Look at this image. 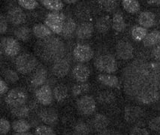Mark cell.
<instances>
[{"instance_id":"cell-1","label":"cell","mask_w":160,"mask_h":135,"mask_svg":"<svg viewBox=\"0 0 160 135\" xmlns=\"http://www.w3.org/2000/svg\"><path fill=\"white\" fill-rule=\"evenodd\" d=\"M122 80L132 99L144 104L156 103L160 98V61L139 57L124 68Z\"/></svg>"},{"instance_id":"cell-2","label":"cell","mask_w":160,"mask_h":135,"mask_svg":"<svg viewBox=\"0 0 160 135\" xmlns=\"http://www.w3.org/2000/svg\"><path fill=\"white\" fill-rule=\"evenodd\" d=\"M35 52L44 62L55 63L64 59L66 48L64 42L60 38L51 36L37 41Z\"/></svg>"},{"instance_id":"cell-3","label":"cell","mask_w":160,"mask_h":135,"mask_svg":"<svg viewBox=\"0 0 160 135\" xmlns=\"http://www.w3.org/2000/svg\"><path fill=\"white\" fill-rule=\"evenodd\" d=\"M38 65V60L32 55L23 53L17 57L15 66L17 70L21 74H29L34 70Z\"/></svg>"},{"instance_id":"cell-4","label":"cell","mask_w":160,"mask_h":135,"mask_svg":"<svg viewBox=\"0 0 160 135\" xmlns=\"http://www.w3.org/2000/svg\"><path fill=\"white\" fill-rule=\"evenodd\" d=\"M66 17L60 12H51L48 14L44 20V23L53 32L56 34H62Z\"/></svg>"},{"instance_id":"cell-5","label":"cell","mask_w":160,"mask_h":135,"mask_svg":"<svg viewBox=\"0 0 160 135\" xmlns=\"http://www.w3.org/2000/svg\"><path fill=\"white\" fill-rule=\"evenodd\" d=\"M95 66L98 71L107 74H112L117 71V61L111 54H104L98 56L95 61Z\"/></svg>"},{"instance_id":"cell-6","label":"cell","mask_w":160,"mask_h":135,"mask_svg":"<svg viewBox=\"0 0 160 135\" xmlns=\"http://www.w3.org/2000/svg\"><path fill=\"white\" fill-rule=\"evenodd\" d=\"M28 99L27 93L23 89L14 88L8 92L5 97V102L12 108L25 105Z\"/></svg>"},{"instance_id":"cell-7","label":"cell","mask_w":160,"mask_h":135,"mask_svg":"<svg viewBox=\"0 0 160 135\" xmlns=\"http://www.w3.org/2000/svg\"><path fill=\"white\" fill-rule=\"evenodd\" d=\"M76 105L78 111L83 115H91L96 110V100L90 95H83L80 98Z\"/></svg>"},{"instance_id":"cell-8","label":"cell","mask_w":160,"mask_h":135,"mask_svg":"<svg viewBox=\"0 0 160 135\" xmlns=\"http://www.w3.org/2000/svg\"><path fill=\"white\" fill-rule=\"evenodd\" d=\"M73 56L78 62L83 63L92 60L94 56V52L90 46L84 44H78L74 48Z\"/></svg>"},{"instance_id":"cell-9","label":"cell","mask_w":160,"mask_h":135,"mask_svg":"<svg viewBox=\"0 0 160 135\" xmlns=\"http://www.w3.org/2000/svg\"><path fill=\"white\" fill-rule=\"evenodd\" d=\"M1 49L5 55L13 57L20 53V45L18 41L12 37H5L1 39Z\"/></svg>"},{"instance_id":"cell-10","label":"cell","mask_w":160,"mask_h":135,"mask_svg":"<svg viewBox=\"0 0 160 135\" xmlns=\"http://www.w3.org/2000/svg\"><path fill=\"white\" fill-rule=\"evenodd\" d=\"M35 97L42 105L51 104L53 99V91L48 85H43L35 91Z\"/></svg>"},{"instance_id":"cell-11","label":"cell","mask_w":160,"mask_h":135,"mask_svg":"<svg viewBox=\"0 0 160 135\" xmlns=\"http://www.w3.org/2000/svg\"><path fill=\"white\" fill-rule=\"evenodd\" d=\"M116 53L120 60H129L133 57L134 48L129 42L120 41L116 46Z\"/></svg>"},{"instance_id":"cell-12","label":"cell","mask_w":160,"mask_h":135,"mask_svg":"<svg viewBox=\"0 0 160 135\" xmlns=\"http://www.w3.org/2000/svg\"><path fill=\"white\" fill-rule=\"evenodd\" d=\"M38 117L47 125H54L58 122V114L53 108H44L40 110Z\"/></svg>"},{"instance_id":"cell-13","label":"cell","mask_w":160,"mask_h":135,"mask_svg":"<svg viewBox=\"0 0 160 135\" xmlns=\"http://www.w3.org/2000/svg\"><path fill=\"white\" fill-rule=\"evenodd\" d=\"M143 116H144V111L140 107L129 105V106H126L125 107L124 118L128 123H135V122L141 119Z\"/></svg>"},{"instance_id":"cell-14","label":"cell","mask_w":160,"mask_h":135,"mask_svg":"<svg viewBox=\"0 0 160 135\" xmlns=\"http://www.w3.org/2000/svg\"><path fill=\"white\" fill-rule=\"evenodd\" d=\"M90 75V70L88 66L83 63H78L72 69V76L78 83H84Z\"/></svg>"},{"instance_id":"cell-15","label":"cell","mask_w":160,"mask_h":135,"mask_svg":"<svg viewBox=\"0 0 160 135\" xmlns=\"http://www.w3.org/2000/svg\"><path fill=\"white\" fill-rule=\"evenodd\" d=\"M52 72L58 78H62L68 75L70 71V63L66 58L56 62L52 65Z\"/></svg>"},{"instance_id":"cell-16","label":"cell","mask_w":160,"mask_h":135,"mask_svg":"<svg viewBox=\"0 0 160 135\" xmlns=\"http://www.w3.org/2000/svg\"><path fill=\"white\" fill-rule=\"evenodd\" d=\"M8 19L14 25H20V24L25 23L27 16L20 8L13 7L9 9L8 12Z\"/></svg>"},{"instance_id":"cell-17","label":"cell","mask_w":160,"mask_h":135,"mask_svg":"<svg viewBox=\"0 0 160 135\" xmlns=\"http://www.w3.org/2000/svg\"><path fill=\"white\" fill-rule=\"evenodd\" d=\"M93 25L90 22H83L78 25L76 29V36L78 39L87 40L91 38L93 33Z\"/></svg>"},{"instance_id":"cell-18","label":"cell","mask_w":160,"mask_h":135,"mask_svg":"<svg viewBox=\"0 0 160 135\" xmlns=\"http://www.w3.org/2000/svg\"><path fill=\"white\" fill-rule=\"evenodd\" d=\"M48 78V71L46 68L43 66H40L34 75H32L31 79V84L34 87L43 86Z\"/></svg>"},{"instance_id":"cell-19","label":"cell","mask_w":160,"mask_h":135,"mask_svg":"<svg viewBox=\"0 0 160 135\" xmlns=\"http://www.w3.org/2000/svg\"><path fill=\"white\" fill-rule=\"evenodd\" d=\"M98 80L101 84L111 88H120V80L115 75L110 74H101L98 76Z\"/></svg>"},{"instance_id":"cell-20","label":"cell","mask_w":160,"mask_h":135,"mask_svg":"<svg viewBox=\"0 0 160 135\" xmlns=\"http://www.w3.org/2000/svg\"><path fill=\"white\" fill-rule=\"evenodd\" d=\"M138 23L145 29L153 27L156 23V15L150 12L141 13L138 17Z\"/></svg>"},{"instance_id":"cell-21","label":"cell","mask_w":160,"mask_h":135,"mask_svg":"<svg viewBox=\"0 0 160 135\" xmlns=\"http://www.w3.org/2000/svg\"><path fill=\"white\" fill-rule=\"evenodd\" d=\"M92 128L95 131L101 132V131L105 130L109 125V119L107 116L103 114L98 113L94 116L92 122Z\"/></svg>"},{"instance_id":"cell-22","label":"cell","mask_w":160,"mask_h":135,"mask_svg":"<svg viewBox=\"0 0 160 135\" xmlns=\"http://www.w3.org/2000/svg\"><path fill=\"white\" fill-rule=\"evenodd\" d=\"M112 26V20L109 16L105 15L98 18L96 23V29L100 33H106L108 32Z\"/></svg>"},{"instance_id":"cell-23","label":"cell","mask_w":160,"mask_h":135,"mask_svg":"<svg viewBox=\"0 0 160 135\" xmlns=\"http://www.w3.org/2000/svg\"><path fill=\"white\" fill-rule=\"evenodd\" d=\"M32 32L35 37L40 39H43L52 36V31L47 26L42 23L35 25L32 28Z\"/></svg>"},{"instance_id":"cell-24","label":"cell","mask_w":160,"mask_h":135,"mask_svg":"<svg viewBox=\"0 0 160 135\" xmlns=\"http://www.w3.org/2000/svg\"><path fill=\"white\" fill-rule=\"evenodd\" d=\"M53 98L57 102H62L68 98V90L66 86L63 84L57 85L53 91Z\"/></svg>"},{"instance_id":"cell-25","label":"cell","mask_w":160,"mask_h":135,"mask_svg":"<svg viewBox=\"0 0 160 135\" xmlns=\"http://www.w3.org/2000/svg\"><path fill=\"white\" fill-rule=\"evenodd\" d=\"M144 45L147 47H156V45L160 44V31L154 30L148 33V36L143 41Z\"/></svg>"},{"instance_id":"cell-26","label":"cell","mask_w":160,"mask_h":135,"mask_svg":"<svg viewBox=\"0 0 160 135\" xmlns=\"http://www.w3.org/2000/svg\"><path fill=\"white\" fill-rule=\"evenodd\" d=\"M77 25L75 21L72 18H67L63 27L62 35L65 38H71L76 32L77 29Z\"/></svg>"},{"instance_id":"cell-27","label":"cell","mask_w":160,"mask_h":135,"mask_svg":"<svg viewBox=\"0 0 160 135\" xmlns=\"http://www.w3.org/2000/svg\"><path fill=\"white\" fill-rule=\"evenodd\" d=\"M126 24L123 16L120 12H117L113 14L112 19V27L117 32H122L126 29Z\"/></svg>"},{"instance_id":"cell-28","label":"cell","mask_w":160,"mask_h":135,"mask_svg":"<svg viewBox=\"0 0 160 135\" xmlns=\"http://www.w3.org/2000/svg\"><path fill=\"white\" fill-rule=\"evenodd\" d=\"M30 128V124L23 119L16 120L12 123V128L16 133L27 132Z\"/></svg>"},{"instance_id":"cell-29","label":"cell","mask_w":160,"mask_h":135,"mask_svg":"<svg viewBox=\"0 0 160 135\" xmlns=\"http://www.w3.org/2000/svg\"><path fill=\"white\" fill-rule=\"evenodd\" d=\"M41 2L46 8L53 12H59L63 8V3L59 0H43Z\"/></svg>"},{"instance_id":"cell-30","label":"cell","mask_w":160,"mask_h":135,"mask_svg":"<svg viewBox=\"0 0 160 135\" xmlns=\"http://www.w3.org/2000/svg\"><path fill=\"white\" fill-rule=\"evenodd\" d=\"M131 33L134 40L136 41H144L146 36H148V29L142 27L135 26L132 29Z\"/></svg>"},{"instance_id":"cell-31","label":"cell","mask_w":160,"mask_h":135,"mask_svg":"<svg viewBox=\"0 0 160 135\" xmlns=\"http://www.w3.org/2000/svg\"><path fill=\"white\" fill-rule=\"evenodd\" d=\"M122 5L126 12L130 14H135L140 10V3L136 0H123Z\"/></svg>"},{"instance_id":"cell-32","label":"cell","mask_w":160,"mask_h":135,"mask_svg":"<svg viewBox=\"0 0 160 135\" xmlns=\"http://www.w3.org/2000/svg\"><path fill=\"white\" fill-rule=\"evenodd\" d=\"M14 34L18 40L22 41H27L30 37L31 31L29 27H20L15 29Z\"/></svg>"},{"instance_id":"cell-33","label":"cell","mask_w":160,"mask_h":135,"mask_svg":"<svg viewBox=\"0 0 160 135\" xmlns=\"http://www.w3.org/2000/svg\"><path fill=\"white\" fill-rule=\"evenodd\" d=\"M97 100L102 104H110L115 101V95L111 91H103L99 92L97 96Z\"/></svg>"},{"instance_id":"cell-34","label":"cell","mask_w":160,"mask_h":135,"mask_svg":"<svg viewBox=\"0 0 160 135\" xmlns=\"http://www.w3.org/2000/svg\"><path fill=\"white\" fill-rule=\"evenodd\" d=\"M90 84L86 82L78 83V84H74L72 87V95L74 96H78L82 95V94H85L90 91Z\"/></svg>"},{"instance_id":"cell-35","label":"cell","mask_w":160,"mask_h":135,"mask_svg":"<svg viewBox=\"0 0 160 135\" xmlns=\"http://www.w3.org/2000/svg\"><path fill=\"white\" fill-rule=\"evenodd\" d=\"M11 113L13 116L18 117V119H24L29 116V109L26 105H22V106L13 107L11 110Z\"/></svg>"},{"instance_id":"cell-36","label":"cell","mask_w":160,"mask_h":135,"mask_svg":"<svg viewBox=\"0 0 160 135\" xmlns=\"http://www.w3.org/2000/svg\"><path fill=\"white\" fill-rule=\"evenodd\" d=\"M74 132L77 135H90V129L83 122H78L74 128Z\"/></svg>"},{"instance_id":"cell-37","label":"cell","mask_w":160,"mask_h":135,"mask_svg":"<svg viewBox=\"0 0 160 135\" xmlns=\"http://www.w3.org/2000/svg\"><path fill=\"white\" fill-rule=\"evenodd\" d=\"M98 2L101 5L102 9L108 12H112L118 7V3L113 0H103V1H99Z\"/></svg>"},{"instance_id":"cell-38","label":"cell","mask_w":160,"mask_h":135,"mask_svg":"<svg viewBox=\"0 0 160 135\" xmlns=\"http://www.w3.org/2000/svg\"><path fill=\"white\" fill-rule=\"evenodd\" d=\"M35 135H55L54 130L47 125H38L35 130Z\"/></svg>"},{"instance_id":"cell-39","label":"cell","mask_w":160,"mask_h":135,"mask_svg":"<svg viewBox=\"0 0 160 135\" xmlns=\"http://www.w3.org/2000/svg\"><path fill=\"white\" fill-rule=\"evenodd\" d=\"M19 4L22 8L27 9V10H33L38 7V2L34 1V0H19L18 1Z\"/></svg>"},{"instance_id":"cell-40","label":"cell","mask_w":160,"mask_h":135,"mask_svg":"<svg viewBox=\"0 0 160 135\" xmlns=\"http://www.w3.org/2000/svg\"><path fill=\"white\" fill-rule=\"evenodd\" d=\"M5 78L10 83H16L19 80V76L14 70L7 69L5 71Z\"/></svg>"},{"instance_id":"cell-41","label":"cell","mask_w":160,"mask_h":135,"mask_svg":"<svg viewBox=\"0 0 160 135\" xmlns=\"http://www.w3.org/2000/svg\"><path fill=\"white\" fill-rule=\"evenodd\" d=\"M11 130V124L5 118H2L0 121V133L2 135L8 134Z\"/></svg>"},{"instance_id":"cell-42","label":"cell","mask_w":160,"mask_h":135,"mask_svg":"<svg viewBox=\"0 0 160 135\" xmlns=\"http://www.w3.org/2000/svg\"><path fill=\"white\" fill-rule=\"evenodd\" d=\"M149 128L150 130L159 132L160 131V116L152 118L149 123Z\"/></svg>"},{"instance_id":"cell-43","label":"cell","mask_w":160,"mask_h":135,"mask_svg":"<svg viewBox=\"0 0 160 135\" xmlns=\"http://www.w3.org/2000/svg\"><path fill=\"white\" fill-rule=\"evenodd\" d=\"M130 135H150V133L143 128L135 127L130 131Z\"/></svg>"},{"instance_id":"cell-44","label":"cell","mask_w":160,"mask_h":135,"mask_svg":"<svg viewBox=\"0 0 160 135\" xmlns=\"http://www.w3.org/2000/svg\"><path fill=\"white\" fill-rule=\"evenodd\" d=\"M8 29V23H7L6 18L3 15L0 16V32L1 34H4L6 32Z\"/></svg>"},{"instance_id":"cell-45","label":"cell","mask_w":160,"mask_h":135,"mask_svg":"<svg viewBox=\"0 0 160 135\" xmlns=\"http://www.w3.org/2000/svg\"><path fill=\"white\" fill-rule=\"evenodd\" d=\"M78 17L79 16L80 17L82 18H85L87 17H88L89 14V11L88 8H87L86 7L84 6H80L79 8L78 7Z\"/></svg>"},{"instance_id":"cell-46","label":"cell","mask_w":160,"mask_h":135,"mask_svg":"<svg viewBox=\"0 0 160 135\" xmlns=\"http://www.w3.org/2000/svg\"><path fill=\"white\" fill-rule=\"evenodd\" d=\"M151 56L152 58L154 59V60L160 61V44L154 47V48L152 51Z\"/></svg>"},{"instance_id":"cell-47","label":"cell","mask_w":160,"mask_h":135,"mask_svg":"<svg viewBox=\"0 0 160 135\" xmlns=\"http://www.w3.org/2000/svg\"><path fill=\"white\" fill-rule=\"evenodd\" d=\"M8 89V85L6 84V83L3 80H0V94H1V95H3L4 94L6 93Z\"/></svg>"},{"instance_id":"cell-48","label":"cell","mask_w":160,"mask_h":135,"mask_svg":"<svg viewBox=\"0 0 160 135\" xmlns=\"http://www.w3.org/2000/svg\"><path fill=\"white\" fill-rule=\"evenodd\" d=\"M99 135H120L117 131L111 130V129H105V130L101 131L99 133Z\"/></svg>"},{"instance_id":"cell-49","label":"cell","mask_w":160,"mask_h":135,"mask_svg":"<svg viewBox=\"0 0 160 135\" xmlns=\"http://www.w3.org/2000/svg\"><path fill=\"white\" fill-rule=\"evenodd\" d=\"M148 3L152 6H160V0H149Z\"/></svg>"},{"instance_id":"cell-50","label":"cell","mask_w":160,"mask_h":135,"mask_svg":"<svg viewBox=\"0 0 160 135\" xmlns=\"http://www.w3.org/2000/svg\"><path fill=\"white\" fill-rule=\"evenodd\" d=\"M65 2L68 3V4H74V3L77 2V1H76V0H70V1H68V0H66Z\"/></svg>"},{"instance_id":"cell-51","label":"cell","mask_w":160,"mask_h":135,"mask_svg":"<svg viewBox=\"0 0 160 135\" xmlns=\"http://www.w3.org/2000/svg\"><path fill=\"white\" fill-rule=\"evenodd\" d=\"M14 135H32L31 133L29 132H25V133H16Z\"/></svg>"},{"instance_id":"cell-52","label":"cell","mask_w":160,"mask_h":135,"mask_svg":"<svg viewBox=\"0 0 160 135\" xmlns=\"http://www.w3.org/2000/svg\"><path fill=\"white\" fill-rule=\"evenodd\" d=\"M64 135H77V134H76L74 131L73 132H72V131H68V132L65 133Z\"/></svg>"},{"instance_id":"cell-53","label":"cell","mask_w":160,"mask_h":135,"mask_svg":"<svg viewBox=\"0 0 160 135\" xmlns=\"http://www.w3.org/2000/svg\"><path fill=\"white\" fill-rule=\"evenodd\" d=\"M159 23H160V15H159Z\"/></svg>"}]
</instances>
